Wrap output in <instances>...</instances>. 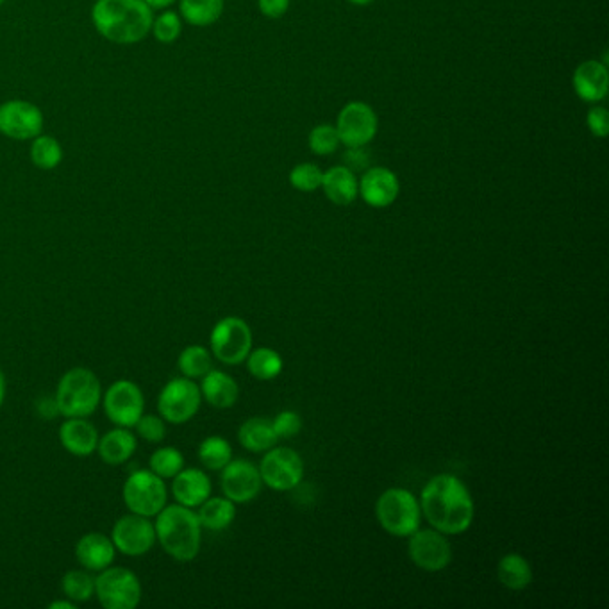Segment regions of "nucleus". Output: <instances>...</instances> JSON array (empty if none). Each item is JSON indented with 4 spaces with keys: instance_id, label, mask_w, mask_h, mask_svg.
Returning <instances> with one entry per match:
<instances>
[{
    "instance_id": "4",
    "label": "nucleus",
    "mask_w": 609,
    "mask_h": 609,
    "mask_svg": "<svg viewBox=\"0 0 609 609\" xmlns=\"http://www.w3.org/2000/svg\"><path fill=\"white\" fill-rule=\"evenodd\" d=\"M102 384L90 368L74 367L59 379L54 401L61 417L90 418L102 404Z\"/></svg>"
},
{
    "instance_id": "31",
    "label": "nucleus",
    "mask_w": 609,
    "mask_h": 609,
    "mask_svg": "<svg viewBox=\"0 0 609 609\" xmlns=\"http://www.w3.org/2000/svg\"><path fill=\"white\" fill-rule=\"evenodd\" d=\"M224 0H183L181 13L192 26H209L222 17Z\"/></svg>"
},
{
    "instance_id": "29",
    "label": "nucleus",
    "mask_w": 609,
    "mask_h": 609,
    "mask_svg": "<svg viewBox=\"0 0 609 609\" xmlns=\"http://www.w3.org/2000/svg\"><path fill=\"white\" fill-rule=\"evenodd\" d=\"M179 372L188 379H202L213 370V354L202 345H188L177 358Z\"/></svg>"
},
{
    "instance_id": "43",
    "label": "nucleus",
    "mask_w": 609,
    "mask_h": 609,
    "mask_svg": "<svg viewBox=\"0 0 609 609\" xmlns=\"http://www.w3.org/2000/svg\"><path fill=\"white\" fill-rule=\"evenodd\" d=\"M49 609H76V602L65 597V601H54L49 604Z\"/></svg>"
},
{
    "instance_id": "9",
    "label": "nucleus",
    "mask_w": 609,
    "mask_h": 609,
    "mask_svg": "<svg viewBox=\"0 0 609 609\" xmlns=\"http://www.w3.org/2000/svg\"><path fill=\"white\" fill-rule=\"evenodd\" d=\"M211 354L224 365H240L252 351V331L240 317L218 320L209 336Z\"/></svg>"
},
{
    "instance_id": "15",
    "label": "nucleus",
    "mask_w": 609,
    "mask_h": 609,
    "mask_svg": "<svg viewBox=\"0 0 609 609\" xmlns=\"http://www.w3.org/2000/svg\"><path fill=\"white\" fill-rule=\"evenodd\" d=\"M340 142L347 147H365L377 133V117L374 109L365 102H349L340 111L336 126Z\"/></svg>"
},
{
    "instance_id": "25",
    "label": "nucleus",
    "mask_w": 609,
    "mask_h": 609,
    "mask_svg": "<svg viewBox=\"0 0 609 609\" xmlns=\"http://www.w3.org/2000/svg\"><path fill=\"white\" fill-rule=\"evenodd\" d=\"M238 440L243 449L251 452H265L276 445L277 434L272 420L254 417L245 420L238 429Z\"/></svg>"
},
{
    "instance_id": "35",
    "label": "nucleus",
    "mask_w": 609,
    "mask_h": 609,
    "mask_svg": "<svg viewBox=\"0 0 609 609\" xmlns=\"http://www.w3.org/2000/svg\"><path fill=\"white\" fill-rule=\"evenodd\" d=\"M324 172L313 163H302L290 172V184L299 192H315L322 186Z\"/></svg>"
},
{
    "instance_id": "10",
    "label": "nucleus",
    "mask_w": 609,
    "mask_h": 609,
    "mask_svg": "<svg viewBox=\"0 0 609 609\" xmlns=\"http://www.w3.org/2000/svg\"><path fill=\"white\" fill-rule=\"evenodd\" d=\"M102 408L111 424L133 429L145 413V395L134 381L118 379L102 393Z\"/></svg>"
},
{
    "instance_id": "27",
    "label": "nucleus",
    "mask_w": 609,
    "mask_h": 609,
    "mask_svg": "<svg viewBox=\"0 0 609 609\" xmlns=\"http://www.w3.org/2000/svg\"><path fill=\"white\" fill-rule=\"evenodd\" d=\"M197 517L202 529L208 531H224L231 526L236 518L234 502L227 497H209L197 508Z\"/></svg>"
},
{
    "instance_id": "30",
    "label": "nucleus",
    "mask_w": 609,
    "mask_h": 609,
    "mask_svg": "<svg viewBox=\"0 0 609 609\" xmlns=\"http://www.w3.org/2000/svg\"><path fill=\"white\" fill-rule=\"evenodd\" d=\"M245 361L251 376L259 381H272L283 372V358L274 349L268 347H259L249 352Z\"/></svg>"
},
{
    "instance_id": "37",
    "label": "nucleus",
    "mask_w": 609,
    "mask_h": 609,
    "mask_svg": "<svg viewBox=\"0 0 609 609\" xmlns=\"http://www.w3.org/2000/svg\"><path fill=\"white\" fill-rule=\"evenodd\" d=\"M136 436L147 443H159L167 436V422L159 415H147L143 413L140 420L134 424Z\"/></svg>"
},
{
    "instance_id": "32",
    "label": "nucleus",
    "mask_w": 609,
    "mask_h": 609,
    "mask_svg": "<svg viewBox=\"0 0 609 609\" xmlns=\"http://www.w3.org/2000/svg\"><path fill=\"white\" fill-rule=\"evenodd\" d=\"M233 459V447L222 436H208L199 445V461L202 467L220 472Z\"/></svg>"
},
{
    "instance_id": "38",
    "label": "nucleus",
    "mask_w": 609,
    "mask_h": 609,
    "mask_svg": "<svg viewBox=\"0 0 609 609\" xmlns=\"http://www.w3.org/2000/svg\"><path fill=\"white\" fill-rule=\"evenodd\" d=\"M154 34H156L159 42H174V40H177V36L181 34V20L176 13L168 11L165 15H161L158 22L154 24Z\"/></svg>"
},
{
    "instance_id": "22",
    "label": "nucleus",
    "mask_w": 609,
    "mask_h": 609,
    "mask_svg": "<svg viewBox=\"0 0 609 609\" xmlns=\"http://www.w3.org/2000/svg\"><path fill=\"white\" fill-rule=\"evenodd\" d=\"M136 449H138V438L133 433V429L115 426V429L102 434L99 438L95 454H99V458L109 467H118L133 458Z\"/></svg>"
},
{
    "instance_id": "18",
    "label": "nucleus",
    "mask_w": 609,
    "mask_h": 609,
    "mask_svg": "<svg viewBox=\"0 0 609 609\" xmlns=\"http://www.w3.org/2000/svg\"><path fill=\"white\" fill-rule=\"evenodd\" d=\"M59 443L76 458H90L97 452L101 434L88 418L70 417L59 426Z\"/></svg>"
},
{
    "instance_id": "26",
    "label": "nucleus",
    "mask_w": 609,
    "mask_h": 609,
    "mask_svg": "<svg viewBox=\"0 0 609 609\" xmlns=\"http://www.w3.org/2000/svg\"><path fill=\"white\" fill-rule=\"evenodd\" d=\"M497 577H499V583L504 588L513 590V592H520V590H526L527 586L533 583V568L524 556L511 552V554L502 556L501 561H499Z\"/></svg>"
},
{
    "instance_id": "46",
    "label": "nucleus",
    "mask_w": 609,
    "mask_h": 609,
    "mask_svg": "<svg viewBox=\"0 0 609 609\" xmlns=\"http://www.w3.org/2000/svg\"><path fill=\"white\" fill-rule=\"evenodd\" d=\"M352 4H356V6H368V4H372L374 0H349Z\"/></svg>"
},
{
    "instance_id": "36",
    "label": "nucleus",
    "mask_w": 609,
    "mask_h": 609,
    "mask_svg": "<svg viewBox=\"0 0 609 609\" xmlns=\"http://www.w3.org/2000/svg\"><path fill=\"white\" fill-rule=\"evenodd\" d=\"M340 145V136L336 127L329 124L317 126L311 134H309V149L315 152L317 156H329L333 154Z\"/></svg>"
},
{
    "instance_id": "47",
    "label": "nucleus",
    "mask_w": 609,
    "mask_h": 609,
    "mask_svg": "<svg viewBox=\"0 0 609 609\" xmlns=\"http://www.w3.org/2000/svg\"><path fill=\"white\" fill-rule=\"evenodd\" d=\"M2 2H4V0H0V4H2Z\"/></svg>"
},
{
    "instance_id": "24",
    "label": "nucleus",
    "mask_w": 609,
    "mask_h": 609,
    "mask_svg": "<svg viewBox=\"0 0 609 609\" xmlns=\"http://www.w3.org/2000/svg\"><path fill=\"white\" fill-rule=\"evenodd\" d=\"M327 199L336 206H349L356 201L359 193V183L351 168L333 167L324 172L322 186Z\"/></svg>"
},
{
    "instance_id": "39",
    "label": "nucleus",
    "mask_w": 609,
    "mask_h": 609,
    "mask_svg": "<svg viewBox=\"0 0 609 609\" xmlns=\"http://www.w3.org/2000/svg\"><path fill=\"white\" fill-rule=\"evenodd\" d=\"M277 438H292L295 434L301 433L302 418L295 411H281L274 420Z\"/></svg>"
},
{
    "instance_id": "19",
    "label": "nucleus",
    "mask_w": 609,
    "mask_h": 609,
    "mask_svg": "<svg viewBox=\"0 0 609 609\" xmlns=\"http://www.w3.org/2000/svg\"><path fill=\"white\" fill-rule=\"evenodd\" d=\"M76 558L81 567L99 574L115 563L117 549L108 534L86 533L77 540Z\"/></svg>"
},
{
    "instance_id": "42",
    "label": "nucleus",
    "mask_w": 609,
    "mask_h": 609,
    "mask_svg": "<svg viewBox=\"0 0 609 609\" xmlns=\"http://www.w3.org/2000/svg\"><path fill=\"white\" fill-rule=\"evenodd\" d=\"M368 163H370V159H368V154L363 152V147H349V152L345 154L347 168H351L352 172L363 170L368 167Z\"/></svg>"
},
{
    "instance_id": "7",
    "label": "nucleus",
    "mask_w": 609,
    "mask_h": 609,
    "mask_svg": "<svg viewBox=\"0 0 609 609\" xmlns=\"http://www.w3.org/2000/svg\"><path fill=\"white\" fill-rule=\"evenodd\" d=\"M122 499L131 513L154 518L167 506V483L152 470H134L124 483Z\"/></svg>"
},
{
    "instance_id": "1",
    "label": "nucleus",
    "mask_w": 609,
    "mask_h": 609,
    "mask_svg": "<svg viewBox=\"0 0 609 609\" xmlns=\"http://www.w3.org/2000/svg\"><path fill=\"white\" fill-rule=\"evenodd\" d=\"M420 509L433 529L443 534L465 533L474 520L472 495L452 474H440L427 481Z\"/></svg>"
},
{
    "instance_id": "5",
    "label": "nucleus",
    "mask_w": 609,
    "mask_h": 609,
    "mask_svg": "<svg viewBox=\"0 0 609 609\" xmlns=\"http://www.w3.org/2000/svg\"><path fill=\"white\" fill-rule=\"evenodd\" d=\"M376 517L386 533L408 538L420 527L422 509L413 493L404 488H390L377 499Z\"/></svg>"
},
{
    "instance_id": "20",
    "label": "nucleus",
    "mask_w": 609,
    "mask_h": 609,
    "mask_svg": "<svg viewBox=\"0 0 609 609\" xmlns=\"http://www.w3.org/2000/svg\"><path fill=\"white\" fill-rule=\"evenodd\" d=\"M211 479L201 468L184 467L174 479L170 492L176 499V504L186 508L197 509L202 502L211 497Z\"/></svg>"
},
{
    "instance_id": "3",
    "label": "nucleus",
    "mask_w": 609,
    "mask_h": 609,
    "mask_svg": "<svg viewBox=\"0 0 609 609\" xmlns=\"http://www.w3.org/2000/svg\"><path fill=\"white\" fill-rule=\"evenodd\" d=\"M154 518L156 542L167 552V556L181 563L199 556L202 526L195 509L181 504H167Z\"/></svg>"
},
{
    "instance_id": "16",
    "label": "nucleus",
    "mask_w": 609,
    "mask_h": 609,
    "mask_svg": "<svg viewBox=\"0 0 609 609\" xmlns=\"http://www.w3.org/2000/svg\"><path fill=\"white\" fill-rule=\"evenodd\" d=\"M40 109L24 101H9L0 106V133L17 140H29L42 133Z\"/></svg>"
},
{
    "instance_id": "21",
    "label": "nucleus",
    "mask_w": 609,
    "mask_h": 609,
    "mask_svg": "<svg viewBox=\"0 0 609 609\" xmlns=\"http://www.w3.org/2000/svg\"><path fill=\"white\" fill-rule=\"evenodd\" d=\"M574 90L584 102H601L608 95V68L597 59L584 61L574 72Z\"/></svg>"
},
{
    "instance_id": "28",
    "label": "nucleus",
    "mask_w": 609,
    "mask_h": 609,
    "mask_svg": "<svg viewBox=\"0 0 609 609\" xmlns=\"http://www.w3.org/2000/svg\"><path fill=\"white\" fill-rule=\"evenodd\" d=\"M61 590L67 599L76 604L92 601L95 597V576L86 568L68 570L61 579Z\"/></svg>"
},
{
    "instance_id": "40",
    "label": "nucleus",
    "mask_w": 609,
    "mask_h": 609,
    "mask_svg": "<svg viewBox=\"0 0 609 609\" xmlns=\"http://www.w3.org/2000/svg\"><path fill=\"white\" fill-rule=\"evenodd\" d=\"M588 129L592 131L593 136L597 138H606L609 134V111L601 106H595L590 109L588 118H586Z\"/></svg>"
},
{
    "instance_id": "17",
    "label": "nucleus",
    "mask_w": 609,
    "mask_h": 609,
    "mask_svg": "<svg viewBox=\"0 0 609 609\" xmlns=\"http://www.w3.org/2000/svg\"><path fill=\"white\" fill-rule=\"evenodd\" d=\"M399 192H401V184L390 168H368L359 183V193L363 201L372 208L392 206L393 202L397 201Z\"/></svg>"
},
{
    "instance_id": "34",
    "label": "nucleus",
    "mask_w": 609,
    "mask_h": 609,
    "mask_svg": "<svg viewBox=\"0 0 609 609\" xmlns=\"http://www.w3.org/2000/svg\"><path fill=\"white\" fill-rule=\"evenodd\" d=\"M31 159L36 167L43 168V170L56 168L63 159L61 145L51 136H40L31 147Z\"/></svg>"
},
{
    "instance_id": "8",
    "label": "nucleus",
    "mask_w": 609,
    "mask_h": 609,
    "mask_svg": "<svg viewBox=\"0 0 609 609\" xmlns=\"http://www.w3.org/2000/svg\"><path fill=\"white\" fill-rule=\"evenodd\" d=\"M199 384L188 377L170 379L158 395V413L167 424L181 426L190 422L201 409Z\"/></svg>"
},
{
    "instance_id": "13",
    "label": "nucleus",
    "mask_w": 609,
    "mask_h": 609,
    "mask_svg": "<svg viewBox=\"0 0 609 609\" xmlns=\"http://www.w3.org/2000/svg\"><path fill=\"white\" fill-rule=\"evenodd\" d=\"M408 551L411 561L426 572H442L451 565V543L436 529H417L409 536Z\"/></svg>"
},
{
    "instance_id": "11",
    "label": "nucleus",
    "mask_w": 609,
    "mask_h": 609,
    "mask_svg": "<svg viewBox=\"0 0 609 609\" xmlns=\"http://www.w3.org/2000/svg\"><path fill=\"white\" fill-rule=\"evenodd\" d=\"M111 540L115 549L127 558H142L154 549L156 545V527L149 517L136 513H127L118 518L111 529Z\"/></svg>"
},
{
    "instance_id": "44",
    "label": "nucleus",
    "mask_w": 609,
    "mask_h": 609,
    "mask_svg": "<svg viewBox=\"0 0 609 609\" xmlns=\"http://www.w3.org/2000/svg\"><path fill=\"white\" fill-rule=\"evenodd\" d=\"M4 401H6V376H4V372L0 368V409H2Z\"/></svg>"
},
{
    "instance_id": "33",
    "label": "nucleus",
    "mask_w": 609,
    "mask_h": 609,
    "mask_svg": "<svg viewBox=\"0 0 609 609\" xmlns=\"http://www.w3.org/2000/svg\"><path fill=\"white\" fill-rule=\"evenodd\" d=\"M184 468L183 452L177 447H159L149 458V470L161 479H174Z\"/></svg>"
},
{
    "instance_id": "14",
    "label": "nucleus",
    "mask_w": 609,
    "mask_h": 609,
    "mask_svg": "<svg viewBox=\"0 0 609 609\" xmlns=\"http://www.w3.org/2000/svg\"><path fill=\"white\" fill-rule=\"evenodd\" d=\"M220 488L224 497L234 504H245L258 497L263 486L259 468L254 467L247 459H231L226 467L220 470Z\"/></svg>"
},
{
    "instance_id": "2",
    "label": "nucleus",
    "mask_w": 609,
    "mask_h": 609,
    "mask_svg": "<svg viewBox=\"0 0 609 609\" xmlns=\"http://www.w3.org/2000/svg\"><path fill=\"white\" fill-rule=\"evenodd\" d=\"M93 24L111 42L131 45L151 31V6L145 0H97Z\"/></svg>"
},
{
    "instance_id": "41",
    "label": "nucleus",
    "mask_w": 609,
    "mask_h": 609,
    "mask_svg": "<svg viewBox=\"0 0 609 609\" xmlns=\"http://www.w3.org/2000/svg\"><path fill=\"white\" fill-rule=\"evenodd\" d=\"M290 8V0H259V11L267 18H281Z\"/></svg>"
},
{
    "instance_id": "6",
    "label": "nucleus",
    "mask_w": 609,
    "mask_h": 609,
    "mask_svg": "<svg viewBox=\"0 0 609 609\" xmlns=\"http://www.w3.org/2000/svg\"><path fill=\"white\" fill-rule=\"evenodd\" d=\"M142 597V581L129 568L111 565L95 576V599L102 608L136 609Z\"/></svg>"
},
{
    "instance_id": "23",
    "label": "nucleus",
    "mask_w": 609,
    "mask_h": 609,
    "mask_svg": "<svg viewBox=\"0 0 609 609\" xmlns=\"http://www.w3.org/2000/svg\"><path fill=\"white\" fill-rule=\"evenodd\" d=\"M199 388H201L202 399L208 402L209 406L217 409L233 408L240 395V388L233 377L222 370H215V368L202 377Z\"/></svg>"
},
{
    "instance_id": "12",
    "label": "nucleus",
    "mask_w": 609,
    "mask_h": 609,
    "mask_svg": "<svg viewBox=\"0 0 609 609\" xmlns=\"http://www.w3.org/2000/svg\"><path fill=\"white\" fill-rule=\"evenodd\" d=\"M259 474L268 488L277 492H290L301 484L304 463L301 456L292 449H268L265 458L261 459Z\"/></svg>"
},
{
    "instance_id": "45",
    "label": "nucleus",
    "mask_w": 609,
    "mask_h": 609,
    "mask_svg": "<svg viewBox=\"0 0 609 609\" xmlns=\"http://www.w3.org/2000/svg\"><path fill=\"white\" fill-rule=\"evenodd\" d=\"M151 8H167L170 4H174L176 0H145Z\"/></svg>"
}]
</instances>
